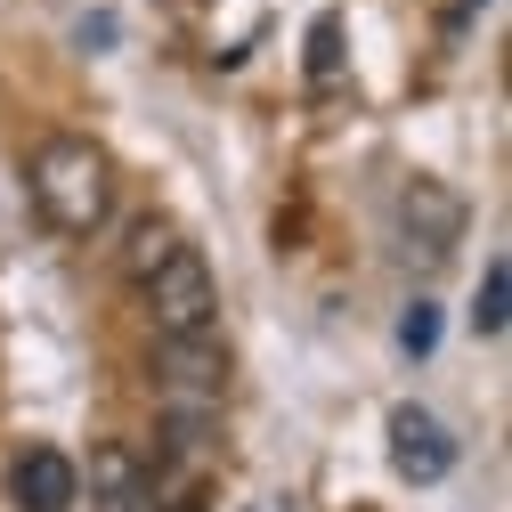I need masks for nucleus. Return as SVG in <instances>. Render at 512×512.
<instances>
[{
  "mask_svg": "<svg viewBox=\"0 0 512 512\" xmlns=\"http://www.w3.org/2000/svg\"><path fill=\"white\" fill-rule=\"evenodd\" d=\"M25 179H33V204L57 236H98L114 212V171L82 131H49L25 163Z\"/></svg>",
  "mask_w": 512,
  "mask_h": 512,
  "instance_id": "1",
  "label": "nucleus"
},
{
  "mask_svg": "<svg viewBox=\"0 0 512 512\" xmlns=\"http://www.w3.org/2000/svg\"><path fill=\"white\" fill-rule=\"evenodd\" d=\"M139 293H147V317H155V342L220 334V285H212V269H204V252H196V244H179Z\"/></svg>",
  "mask_w": 512,
  "mask_h": 512,
  "instance_id": "2",
  "label": "nucleus"
},
{
  "mask_svg": "<svg viewBox=\"0 0 512 512\" xmlns=\"http://www.w3.org/2000/svg\"><path fill=\"white\" fill-rule=\"evenodd\" d=\"M391 220H399V244L415 252V261H447V252L464 244V228H472V204H464L447 179H423V171H415V179L399 187Z\"/></svg>",
  "mask_w": 512,
  "mask_h": 512,
  "instance_id": "3",
  "label": "nucleus"
},
{
  "mask_svg": "<svg viewBox=\"0 0 512 512\" xmlns=\"http://www.w3.org/2000/svg\"><path fill=\"white\" fill-rule=\"evenodd\" d=\"M155 382H163V407L220 415V391H228V350H220V334H196V342H155Z\"/></svg>",
  "mask_w": 512,
  "mask_h": 512,
  "instance_id": "4",
  "label": "nucleus"
},
{
  "mask_svg": "<svg viewBox=\"0 0 512 512\" xmlns=\"http://www.w3.org/2000/svg\"><path fill=\"white\" fill-rule=\"evenodd\" d=\"M391 472L415 480V488H431V480L456 472V439H447L439 415H423V407H399L391 415Z\"/></svg>",
  "mask_w": 512,
  "mask_h": 512,
  "instance_id": "5",
  "label": "nucleus"
},
{
  "mask_svg": "<svg viewBox=\"0 0 512 512\" xmlns=\"http://www.w3.org/2000/svg\"><path fill=\"white\" fill-rule=\"evenodd\" d=\"M9 504L17 512H74L82 504V464L57 456V447H25L9 464Z\"/></svg>",
  "mask_w": 512,
  "mask_h": 512,
  "instance_id": "6",
  "label": "nucleus"
},
{
  "mask_svg": "<svg viewBox=\"0 0 512 512\" xmlns=\"http://www.w3.org/2000/svg\"><path fill=\"white\" fill-rule=\"evenodd\" d=\"M147 488H155V472L139 464V447H122V439L90 447V496L98 504H139Z\"/></svg>",
  "mask_w": 512,
  "mask_h": 512,
  "instance_id": "7",
  "label": "nucleus"
},
{
  "mask_svg": "<svg viewBox=\"0 0 512 512\" xmlns=\"http://www.w3.org/2000/svg\"><path fill=\"white\" fill-rule=\"evenodd\" d=\"M171 252H179V228H171L163 212H139L131 228H122V252H114V269L131 277V285H147V277L171 261Z\"/></svg>",
  "mask_w": 512,
  "mask_h": 512,
  "instance_id": "8",
  "label": "nucleus"
},
{
  "mask_svg": "<svg viewBox=\"0 0 512 512\" xmlns=\"http://www.w3.org/2000/svg\"><path fill=\"white\" fill-rule=\"evenodd\" d=\"M504 317H512V269H504V261H488L480 301H472V326H480V334H504Z\"/></svg>",
  "mask_w": 512,
  "mask_h": 512,
  "instance_id": "9",
  "label": "nucleus"
},
{
  "mask_svg": "<svg viewBox=\"0 0 512 512\" xmlns=\"http://www.w3.org/2000/svg\"><path fill=\"white\" fill-rule=\"evenodd\" d=\"M431 342H439V309L415 301V309L399 317V350H407V358H431Z\"/></svg>",
  "mask_w": 512,
  "mask_h": 512,
  "instance_id": "10",
  "label": "nucleus"
},
{
  "mask_svg": "<svg viewBox=\"0 0 512 512\" xmlns=\"http://www.w3.org/2000/svg\"><path fill=\"white\" fill-rule=\"evenodd\" d=\"M334 41H342V25H334V17H317V25H309V74H317V82L334 74Z\"/></svg>",
  "mask_w": 512,
  "mask_h": 512,
  "instance_id": "11",
  "label": "nucleus"
},
{
  "mask_svg": "<svg viewBox=\"0 0 512 512\" xmlns=\"http://www.w3.org/2000/svg\"><path fill=\"white\" fill-rule=\"evenodd\" d=\"M472 9H480V0H456V17H472Z\"/></svg>",
  "mask_w": 512,
  "mask_h": 512,
  "instance_id": "12",
  "label": "nucleus"
}]
</instances>
